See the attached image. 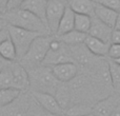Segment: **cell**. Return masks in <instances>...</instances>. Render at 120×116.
Instances as JSON below:
<instances>
[{
    "mask_svg": "<svg viewBox=\"0 0 120 116\" xmlns=\"http://www.w3.org/2000/svg\"><path fill=\"white\" fill-rule=\"evenodd\" d=\"M113 31H114V29L106 25L104 22L99 20L96 16H94V15L92 16V24L87 35L111 43V37H112Z\"/></svg>",
    "mask_w": 120,
    "mask_h": 116,
    "instance_id": "cell-11",
    "label": "cell"
},
{
    "mask_svg": "<svg viewBox=\"0 0 120 116\" xmlns=\"http://www.w3.org/2000/svg\"><path fill=\"white\" fill-rule=\"evenodd\" d=\"M74 29H75V13L68 6H66L63 16H62L61 20L59 22L58 30H57V33L55 36L64 35V34L73 31Z\"/></svg>",
    "mask_w": 120,
    "mask_h": 116,
    "instance_id": "cell-17",
    "label": "cell"
},
{
    "mask_svg": "<svg viewBox=\"0 0 120 116\" xmlns=\"http://www.w3.org/2000/svg\"><path fill=\"white\" fill-rule=\"evenodd\" d=\"M8 35H10L11 40L13 41L15 48H16L17 52V57L18 60L20 61L24 55L27 53L31 44L33 43V41L40 36V34L34 33L31 31H26V30L20 29V27H16L13 25L8 24Z\"/></svg>",
    "mask_w": 120,
    "mask_h": 116,
    "instance_id": "cell-4",
    "label": "cell"
},
{
    "mask_svg": "<svg viewBox=\"0 0 120 116\" xmlns=\"http://www.w3.org/2000/svg\"><path fill=\"white\" fill-rule=\"evenodd\" d=\"M53 36L51 35H40L36 38L31 44L27 53L24 57L20 60V63L24 66L26 70L33 69L35 66H41L43 60L45 59L49 51H50V44L52 41Z\"/></svg>",
    "mask_w": 120,
    "mask_h": 116,
    "instance_id": "cell-3",
    "label": "cell"
},
{
    "mask_svg": "<svg viewBox=\"0 0 120 116\" xmlns=\"http://www.w3.org/2000/svg\"><path fill=\"white\" fill-rule=\"evenodd\" d=\"M55 97H56L57 101L60 104V107L62 108V110H66L70 106H72L74 104L72 97V93H71L70 87L68 83H60V85L57 89L56 93H55Z\"/></svg>",
    "mask_w": 120,
    "mask_h": 116,
    "instance_id": "cell-18",
    "label": "cell"
},
{
    "mask_svg": "<svg viewBox=\"0 0 120 116\" xmlns=\"http://www.w3.org/2000/svg\"><path fill=\"white\" fill-rule=\"evenodd\" d=\"M92 24V16L85 14H75V29L81 33L89 34Z\"/></svg>",
    "mask_w": 120,
    "mask_h": 116,
    "instance_id": "cell-24",
    "label": "cell"
},
{
    "mask_svg": "<svg viewBox=\"0 0 120 116\" xmlns=\"http://www.w3.org/2000/svg\"><path fill=\"white\" fill-rule=\"evenodd\" d=\"M111 60H112V59H111ZM114 61H115V62H116V63H118V64H120V58H119V59H116V60H114Z\"/></svg>",
    "mask_w": 120,
    "mask_h": 116,
    "instance_id": "cell-38",
    "label": "cell"
},
{
    "mask_svg": "<svg viewBox=\"0 0 120 116\" xmlns=\"http://www.w3.org/2000/svg\"><path fill=\"white\" fill-rule=\"evenodd\" d=\"M32 95L46 113L53 115H63L64 111L62 110L54 95L49 93H42V92H32Z\"/></svg>",
    "mask_w": 120,
    "mask_h": 116,
    "instance_id": "cell-8",
    "label": "cell"
},
{
    "mask_svg": "<svg viewBox=\"0 0 120 116\" xmlns=\"http://www.w3.org/2000/svg\"><path fill=\"white\" fill-rule=\"evenodd\" d=\"M48 116H64V115H53V114H48Z\"/></svg>",
    "mask_w": 120,
    "mask_h": 116,
    "instance_id": "cell-39",
    "label": "cell"
},
{
    "mask_svg": "<svg viewBox=\"0 0 120 116\" xmlns=\"http://www.w3.org/2000/svg\"><path fill=\"white\" fill-rule=\"evenodd\" d=\"M0 57L6 62H15L18 60L16 48L10 37L0 43Z\"/></svg>",
    "mask_w": 120,
    "mask_h": 116,
    "instance_id": "cell-20",
    "label": "cell"
},
{
    "mask_svg": "<svg viewBox=\"0 0 120 116\" xmlns=\"http://www.w3.org/2000/svg\"><path fill=\"white\" fill-rule=\"evenodd\" d=\"M66 4L75 14H85L93 16L96 2L93 0H66Z\"/></svg>",
    "mask_w": 120,
    "mask_h": 116,
    "instance_id": "cell-16",
    "label": "cell"
},
{
    "mask_svg": "<svg viewBox=\"0 0 120 116\" xmlns=\"http://www.w3.org/2000/svg\"><path fill=\"white\" fill-rule=\"evenodd\" d=\"M10 64L13 73V88H16L21 92L29 90L31 82L27 70L20 62H10Z\"/></svg>",
    "mask_w": 120,
    "mask_h": 116,
    "instance_id": "cell-10",
    "label": "cell"
},
{
    "mask_svg": "<svg viewBox=\"0 0 120 116\" xmlns=\"http://www.w3.org/2000/svg\"><path fill=\"white\" fill-rule=\"evenodd\" d=\"M70 49L71 55L74 60V62L78 66L81 68H85L87 70H91L92 68L96 66L98 61H99L100 57H96L90 52L86 49V46L83 44H79V46H68Z\"/></svg>",
    "mask_w": 120,
    "mask_h": 116,
    "instance_id": "cell-6",
    "label": "cell"
},
{
    "mask_svg": "<svg viewBox=\"0 0 120 116\" xmlns=\"http://www.w3.org/2000/svg\"><path fill=\"white\" fill-rule=\"evenodd\" d=\"M2 18L6 21L8 25L38 33L40 35H51L48 29V25L40 18L29 11L17 8L13 11L4 12Z\"/></svg>",
    "mask_w": 120,
    "mask_h": 116,
    "instance_id": "cell-1",
    "label": "cell"
},
{
    "mask_svg": "<svg viewBox=\"0 0 120 116\" xmlns=\"http://www.w3.org/2000/svg\"><path fill=\"white\" fill-rule=\"evenodd\" d=\"M84 46H86V49L94 56L104 58V57H108L109 55L111 43L110 42L102 41V40L93 37V36L87 35V37L85 38Z\"/></svg>",
    "mask_w": 120,
    "mask_h": 116,
    "instance_id": "cell-13",
    "label": "cell"
},
{
    "mask_svg": "<svg viewBox=\"0 0 120 116\" xmlns=\"http://www.w3.org/2000/svg\"><path fill=\"white\" fill-rule=\"evenodd\" d=\"M6 27H8V23H6V21L4 20L2 17H0V31L6 29Z\"/></svg>",
    "mask_w": 120,
    "mask_h": 116,
    "instance_id": "cell-32",
    "label": "cell"
},
{
    "mask_svg": "<svg viewBox=\"0 0 120 116\" xmlns=\"http://www.w3.org/2000/svg\"><path fill=\"white\" fill-rule=\"evenodd\" d=\"M115 30H119L120 31V13L118 14V18H117V22L115 25Z\"/></svg>",
    "mask_w": 120,
    "mask_h": 116,
    "instance_id": "cell-36",
    "label": "cell"
},
{
    "mask_svg": "<svg viewBox=\"0 0 120 116\" xmlns=\"http://www.w3.org/2000/svg\"><path fill=\"white\" fill-rule=\"evenodd\" d=\"M64 62H74L70 49L65 44H63V46L59 49L58 51H49L42 64L48 66H53L59 63H64Z\"/></svg>",
    "mask_w": 120,
    "mask_h": 116,
    "instance_id": "cell-12",
    "label": "cell"
},
{
    "mask_svg": "<svg viewBox=\"0 0 120 116\" xmlns=\"http://www.w3.org/2000/svg\"><path fill=\"white\" fill-rule=\"evenodd\" d=\"M65 46H79V44H83L85 41V38L87 37V34L81 33L79 31L73 30V31L68 32V33L64 34L61 36H57Z\"/></svg>",
    "mask_w": 120,
    "mask_h": 116,
    "instance_id": "cell-19",
    "label": "cell"
},
{
    "mask_svg": "<svg viewBox=\"0 0 120 116\" xmlns=\"http://www.w3.org/2000/svg\"><path fill=\"white\" fill-rule=\"evenodd\" d=\"M54 76L62 83H68L78 76L79 66L75 62H64L51 66Z\"/></svg>",
    "mask_w": 120,
    "mask_h": 116,
    "instance_id": "cell-9",
    "label": "cell"
},
{
    "mask_svg": "<svg viewBox=\"0 0 120 116\" xmlns=\"http://www.w3.org/2000/svg\"><path fill=\"white\" fill-rule=\"evenodd\" d=\"M46 1H49V0H46Z\"/></svg>",
    "mask_w": 120,
    "mask_h": 116,
    "instance_id": "cell-42",
    "label": "cell"
},
{
    "mask_svg": "<svg viewBox=\"0 0 120 116\" xmlns=\"http://www.w3.org/2000/svg\"><path fill=\"white\" fill-rule=\"evenodd\" d=\"M120 104V94L112 93L96 101L93 106L94 116H111L113 111Z\"/></svg>",
    "mask_w": 120,
    "mask_h": 116,
    "instance_id": "cell-7",
    "label": "cell"
},
{
    "mask_svg": "<svg viewBox=\"0 0 120 116\" xmlns=\"http://www.w3.org/2000/svg\"><path fill=\"white\" fill-rule=\"evenodd\" d=\"M5 66H6V61L3 59V58L0 57V72H1V71L5 68Z\"/></svg>",
    "mask_w": 120,
    "mask_h": 116,
    "instance_id": "cell-35",
    "label": "cell"
},
{
    "mask_svg": "<svg viewBox=\"0 0 120 116\" xmlns=\"http://www.w3.org/2000/svg\"><path fill=\"white\" fill-rule=\"evenodd\" d=\"M111 43L120 44V31L119 30H115L112 33V37H111Z\"/></svg>",
    "mask_w": 120,
    "mask_h": 116,
    "instance_id": "cell-30",
    "label": "cell"
},
{
    "mask_svg": "<svg viewBox=\"0 0 120 116\" xmlns=\"http://www.w3.org/2000/svg\"><path fill=\"white\" fill-rule=\"evenodd\" d=\"M111 116H120V104L116 107V109L113 111V113Z\"/></svg>",
    "mask_w": 120,
    "mask_h": 116,
    "instance_id": "cell-34",
    "label": "cell"
},
{
    "mask_svg": "<svg viewBox=\"0 0 120 116\" xmlns=\"http://www.w3.org/2000/svg\"><path fill=\"white\" fill-rule=\"evenodd\" d=\"M46 0H24L20 8L33 13L46 24Z\"/></svg>",
    "mask_w": 120,
    "mask_h": 116,
    "instance_id": "cell-14",
    "label": "cell"
},
{
    "mask_svg": "<svg viewBox=\"0 0 120 116\" xmlns=\"http://www.w3.org/2000/svg\"><path fill=\"white\" fill-rule=\"evenodd\" d=\"M30 76V82L33 92H42L55 95L57 89L60 85V81L54 76L51 66H38L27 70Z\"/></svg>",
    "mask_w": 120,
    "mask_h": 116,
    "instance_id": "cell-2",
    "label": "cell"
},
{
    "mask_svg": "<svg viewBox=\"0 0 120 116\" xmlns=\"http://www.w3.org/2000/svg\"><path fill=\"white\" fill-rule=\"evenodd\" d=\"M108 66L113 91L120 94V64L116 63L114 60L108 59Z\"/></svg>",
    "mask_w": 120,
    "mask_h": 116,
    "instance_id": "cell-21",
    "label": "cell"
},
{
    "mask_svg": "<svg viewBox=\"0 0 120 116\" xmlns=\"http://www.w3.org/2000/svg\"><path fill=\"white\" fill-rule=\"evenodd\" d=\"M22 92L16 88H6L0 89V108L6 107L14 102L20 96Z\"/></svg>",
    "mask_w": 120,
    "mask_h": 116,
    "instance_id": "cell-22",
    "label": "cell"
},
{
    "mask_svg": "<svg viewBox=\"0 0 120 116\" xmlns=\"http://www.w3.org/2000/svg\"><path fill=\"white\" fill-rule=\"evenodd\" d=\"M13 88V73L11 64H6L5 68L0 72V89Z\"/></svg>",
    "mask_w": 120,
    "mask_h": 116,
    "instance_id": "cell-25",
    "label": "cell"
},
{
    "mask_svg": "<svg viewBox=\"0 0 120 116\" xmlns=\"http://www.w3.org/2000/svg\"><path fill=\"white\" fill-rule=\"evenodd\" d=\"M49 113H46L41 107L38 104V102L34 99L33 95H32L31 101H30L29 108L26 110L25 116H48Z\"/></svg>",
    "mask_w": 120,
    "mask_h": 116,
    "instance_id": "cell-26",
    "label": "cell"
},
{
    "mask_svg": "<svg viewBox=\"0 0 120 116\" xmlns=\"http://www.w3.org/2000/svg\"><path fill=\"white\" fill-rule=\"evenodd\" d=\"M85 116H94L93 113H91V114H89V115H85Z\"/></svg>",
    "mask_w": 120,
    "mask_h": 116,
    "instance_id": "cell-40",
    "label": "cell"
},
{
    "mask_svg": "<svg viewBox=\"0 0 120 116\" xmlns=\"http://www.w3.org/2000/svg\"><path fill=\"white\" fill-rule=\"evenodd\" d=\"M94 16H96L99 20H101L102 22H104L110 27L115 29L117 18H118V13H116L115 11L111 10L109 8H105V6L101 5L99 3H96Z\"/></svg>",
    "mask_w": 120,
    "mask_h": 116,
    "instance_id": "cell-15",
    "label": "cell"
},
{
    "mask_svg": "<svg viewBox=\"0 0 120 116\" xmlns=\"http://www.w3.org/2000/svg\"><path fill=\"white\" fill-rule=\"evenodd\" d=\"M108 58H109V59H112V60L119 59V58H120V44L111 43Z\"/></svg>",
    "mask_w": 120,
    "mask_h": 116,
    "instance_id": "cell-28",
    "label": "cell"
},
{
    "mask_svg": "<svg viewBox=\"0 0 120 116\" xmlns=\"http://www.w3.org/2000/svg\"><path fill=\"white\" fill-rule=\"evenodd\" d=\"M10 37V35H8V27L4 30H2V31H0V43L1 42H3L5 39H8V38Z\"/></svg>",
    "mask_w": 120,
    "mask_h": 116,
    "instance_id": "cell-31",
    "label": "cell"
},
{
    "mask_svg": "<svg viewBox=\"0 0 120 116\" xmlns=\"http://www.w3.org/2000/svg\"><path fill=\"white\" fill-rule=\"evenodd\" d=\"M93 113V106L87 104H73L66 110H64V116H85Z\"/></svg>",
    "mask_w": 120,
    "mask_h": 116,
    "instance_id": "cell-23",
    "label": "cell"
},
{
    "mask_svg": "<svg viewBox=\"0 0 120 116\" xmlns=\"http://www.w3.org/2000/svg\"><path fill=\"white\" fill-rule=\"evenodd\" d=\"M8 2V0H0V8H1L4 12H5V10H6Z\"/></svg>",
    "mask_w": 120,
    "mask_h": 116,
    "instance_id": "cell-33",
    "label": "cell"
},
{
    "mask_svg": "<svg viewBox=\"0 0 120 116\" xmlns=\"http://www.w3.org/2000/svg\"><path fill=\"white\" fill-rule=\"evenodd\" d=\"M93 1H95V2H96V1H97V0H93Z\"/></svg>",
    "mask_w": 120,
    "mask_h": 116,
    "instance_id": "cell-41",
    "label": "cell"
},
{
    "mask_svg": "<svg viewBox=\"0 0 120 116\" xmlns=\"http://www.w3.org/2000/svg\"><path fill=\"white\" fill-rule=\"evenodd\" d=\"M3 13H4V11H3V10H2V8H0V17H2V16H1V15H2V14H3Z\"/></svg>",
    "mask_w": 120,
    "mask_h": 116,
    "instance_id": "cell-37",
    "label": "cell"
},
{
    "mask_svg": "<svg viewBox=\"0 0 120 116\" xmlns=\"http://www.w3.org/2000/svg\"><path fill=\"white\" fill-rule=\"evenodd\" d=\"M66 0H49L46 5V25L51 35H56L59 22L64 14Z\"/></svg>",
    "mask_w": 120,
    "mask_h": 116,
    "instance_id": "cell-5",
    "label": "cell"
},
{
    "mask_svg": "<svg viewBox=\"0 0 120 116\" xmlns=\"http://www.w3.org/2000/svg\"><path fill=\"white\" fill-rule=\"evenodd\" d=\"M23 1L24 0H8V5H6V11H13V10H17V8H20L22 5Z\"/></svg>",
    "mask_w": 120,
    "mask_h": 116,
    "instance_id": "cell-29",
    "label": "cell"
},
{
    "mask_svg": "<svg viewBox=\"0 0 120 116\" xmlns=\"http://www.w3.org/2000/svg\"><path fill=\"white\" fill-rule=\"evenodd\" d=\"M96 3H99L105 8H111L118 14L120 13V0H97Z\"/></svg>",
    "mask_w": 120,
    "mask_h": 116,
    "instance_id": "cell-27",
    "label": "cell"
}]
</instances>
